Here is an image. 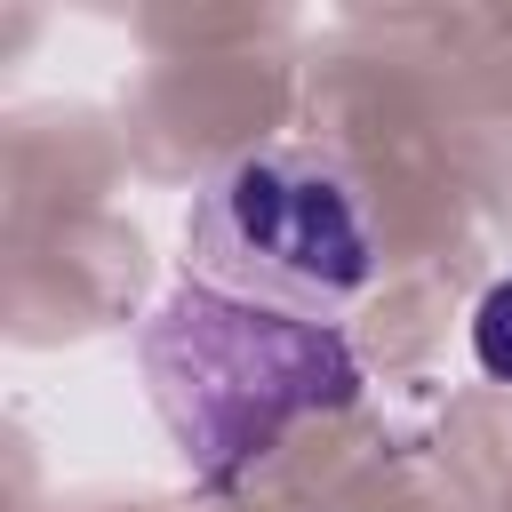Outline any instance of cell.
<instances>
[{"instance_id":"obj_1","label":"cell","mask_w":512,"mask_h":512,"mask_svg":"<svg viewBox=\"0 0 512 512\" xmlns=\"http://www.w3.org/2000/svg\"><path fill=\"white\" fill-rule=\"evenodd\" d=\"M144 384L208 496L248 480L296 424L360 400V352L304 312L184 280L136 336Z\"/></svg>"},{"instance_id":"obj_2","label":"cell","mask_w":512,"mask_h":512,"mask_svg":"<svg viewBox=\"0 0 512 512\" xmlns=\"http://www.w3.org/2000/svg\"><path fill=\"white\" fill-rule=\"evenodd\" d=\"M192 272L208 288L280 304V312H336L376 288L384 240L360 176L320 144H256L208 176L192 200Z\"/></svg>"},{"instance_id":"obj_3","label":"cell","mask_w":512,"mask_h":512,"mask_svg":"<svg viewBox=\"0 0 512 512\" xmlns=\"http://www.w3.org/2000/svg\"><path fill=\"white\" fill-rule=\"evenodd\" d=\"M472 360H480V376H488V384H504V392H512V272L472 304Z\"/></svg>"}]
</instances>
